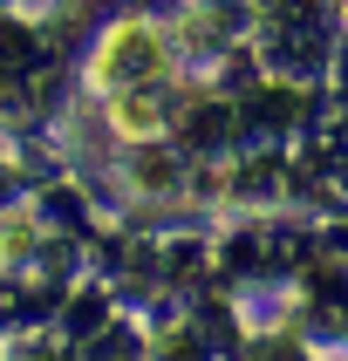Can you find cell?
Listing matches in <instances>:
<instances>
[{"instance_id": "obj_1", "label": "cell", "mask_w": 348, "mask_h": 361, "mask_svg": "<svg viewBox=\"0 0 348 361\" xmlns=\"http://www.w3.org/2000/svg\"><path fill=\"white\" fill-rule=\"evenodd\" d=\"M164 68V48L150 27H116L109 35V48L96 55V75L109 82V89H130V82H150Z\"/></svg>"}]
</instances>
